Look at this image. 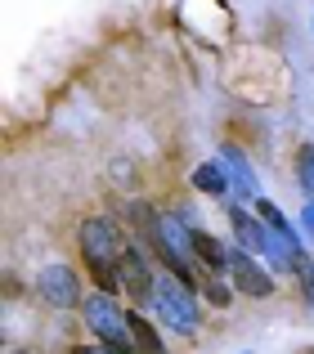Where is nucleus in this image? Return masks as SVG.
Returning a JSON list of instances; mask_svg holds the SVG:
<instances>
[{
  "label": "nucleus",
  "mask_w": 314,
  "mask_h": 354,
  "mask_svg": "<svg viewBox=\"0 0 314 354\" xmlns=\"http://www.w3.org/2000/svg\"><path fill=\"white\" fill-rule=\"evenodd\" d=\"M229 225H234L243 251H252V256H265V251H270V225H256L243 207H229Z\"/></svg>",
  "instance_id": "0eeeda50"
},
{
  "label": "nucleus",
  "mask_w": 314,
  "mask_h": 354,
  "mask_svg": "<svg viewBox=\"0 0 314 354\" xmlns=\"http://www.w3.org/2000/svg\"><path fill=\"white\" fill-rule=\"evenodd\" d=\"M301 229H306V234L314 238V202H310V207H306V211H301Z\"/></svg>",
  "instance_id": "4468645a"
},
{
  "label": "nucleus",
  "mask_w": 314,
  "mask_h": 354,
  "mask_svg": "<svg viewBox=\"0 0 314 354\" xmlns=\"http://www.w3.org/2000/svg\"><path fill=\"white\" fill-rule=\"evenodd\" d=\"M229 274H234V287H238V292H247V296H270L274 292V278L265 274V269L256 265V256H252V251H243V247L234 251Z\"/></svg>",
  "instance_id": "39448f33"
},
{
  "label": "nucleus",
  "mask_w": 314,
  "mask_h": 354,
  "mask_svg": "<svg viewBox=\"0 0 314 354\" xmlns=\"http://www.w3.org/2000/svg\"><path fill=\"white\" fill-rule=\"evenodd\" d=\"M193 184H198V193H211V198H225L229 193V171L220 162H202L198 171H193Z\"/></svg>",
  "instance_id": "1a4fd4ad"
},
{
  "label": "nucleus",
  "mask_w": 314,
  "mask_h": 354,
  "mask_svg": "<svg viewBox=\"0 0 314 354\" xmlns=\"http://www.w3.org/2000/svg\"><path fill=\"white\" fill-rule=\"evenodd\" d=\"M306 287H310V305H314V269H306Z\"/></svg>",
  "instance_id": "dca6fc26"
},
{
  "label": "nucleus",
  "mask_w": 314,
  "mask_h": 354,
  "mask_svg": "<svg viewBox=\"0 0 314 354\" xmlns=\"http://www.w3.org/2000/svg\"><path fill=\"white\" fill-rule=\"evenodd\" d=\"M36 292H41L45 305H54V310H68V305H77V274H72L68 265H45L41 274H36Z\"/></svg>",
  "instance_id": "7ed1b4c3"
},
{
  "label": "nucleus",
  "mask_w": 314,
  "mask_h": 354,
  "mask_svg": "<svg viewBox=\"0 0 314 354\" xmlns=\"http://www.w3.org/2000/svg\"><path fill=\"white\" fill-rule=\"evenodd\" d=\"M126 323H131V341H135V350H140V354H166L162 337H157V328H153L149 319H144L140 310H135V314H131Z\"/></svg>",
  "instance_id": "9d476101"
},
{
  "label": "nucleus",
  "mask_w": 314,
  "mask_h": 354,
  "mask_svg": "<svg viewBox=\"0 0 314 354\" xmlns=\"http://www.w3.org/2000/svg\"><path fill=\"white\" fill-rule=\"evenodd\" d=\"M297 180H301V189L314 198V144H306L297 153Z\"/></svg>",
  "instance_id": "f8f14e48"
},
{
  "label": "nucleus",
  "mask_w": 314,
  "mask_h": 354,
  "mask_svg": "<svg viewBox=\"0 0 314 354\" xmlns=\"http://www.w3.org/2000/svg\"><path fill=\"white\" fill-rule=\"evenodd\" d=\"M193 256H198L202 265L211 269V278H216V274H225V269L234 265V251H229L220 238H211L207 229H193Z\"/></svg>",
  "instance_id": "6e6552de"
},
{
  "label": "nucleus",
  "mask_w": 314,
  "mask_h": 354,
  "mask_svg": "<svg viewBox=\"0 0 314 354\" xmlns=\"http://www.w3.org/2000/svg\"><path fill=\"white\" fill-rule=\"evenodd\" d=\"M81 251H86V260H108V265H117V260L126 256V242H122L113 220L90 216L86 225H81Z\"/></svg>",
  "instance_id": "f03ea898"
},
{
  "label": "nucleus",
  "mask_w": 314,
  "mask_h": 354,
  "mask_svg": "<svg viewBox=\"0 0 314 354\" xmlns=\"http://www.w3.org/2000/svg\"><path fill=\"white\" fill-rule=\"evenodd\" d=\"M90 274H95L99 292H108V296L122 292V274H117V265H108V260H90Z\"/></svg>",
  "instance_id": "9b49d317"
},
{
  "label": "nucleus",
  "mask_w": 314,
  "mask_h": 354,
  "mask_svg": "<svg viewBox=\"0 0 314 354\" xmlns=\"http://www.w3.org/2000/svg\"><path fill=\"white\" fill-rule=\"evenodd\" d=\"M72 354H108L104 346H86V350H72Z\"/></svg>",
  "instance_id": "2eb2a0df"
},
{
  "label": "nucleus",
  "mask_w": 314,
  "mask_h": 354,
  "mask_svg": "<svg viewBox=\"0 0 314 354\" xmlns=\"http://www.w3.org/2000/svg\"><path fill=\"white\" fill-rule=\"evenodd\" d=\"M207 301H211V305H216V310H225V305H229V301H234V296H229V287H225V283H220V278H207Z\"/></svg>",
  "instance_id": "ddd939ff"
},
{
  "label": "nucleus",
  "mask_w": 314,
  "mask_h": 354,
  "mask_svg": "<svg viewBox=\"0 0 314 354\" xmlns=\"http://www.w3.org/2000/svg\"><path fill=\"white\" fill-rule=\"evenodd\" d=\"M153 310L162 314L166 328H175L180 337H189V332H198V305H193L189 296V283H180V278H157V296H153Z\"/></svg>",
  "instance_id": "f257e3e1"
},
{
  "label": "nucleus",
  "mask_w": 314,
  "mask_h": 354,
  "mask_svg": "<svg viewBox=\"0 0 314 354\" xmlns=\"http://www.w3.org/2000/svg\"><path fill=\"white\" fill-rule=\"evenodd\" d=\"M117 274H122V287H131L135 301H140V305H153V296H157V278H153L149 260H144L135 247H126V256L117 260Z\"/></svg>",
  "instance_id": "20e7f679"
},
{
  "label": "nucleus",
  "mask_w": 314,
  "mask_h": 354,
  "mask_svg": "<svg viewBox=\"0 0 314 354\" xmlns=\"http://www.w3.org/2000/svg\"><path fill=\"white\" fill-rule=\"evenodd\" d=\"M220 166L229 171V184H234L243 198H252V202H261V184H256V171H252V162H247L243 153H238L234 144H225L220 148Z\"/></svg>",
  "instance_id": "423d86ee"
}]
</instances>
